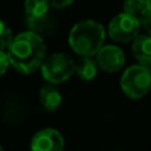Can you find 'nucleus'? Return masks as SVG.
I'll use <instances>...</instances> for the list:
<instances>
[{
	"instance_id": "nucleus-13",
	"label": "nucleus",
	"mask_w": 151,
	"mask_h": 151,
	"mask_svg": "<svg viewBox=\"0 0 151 151\" xmlns=\"http://www.w3.org/2000/svg\"><path fill=\"white\" fill-rule=\"evenodd\" d=\"M50 8L49 0H25L24 9L28 16H42L47 15Z\"/></svg>"
},
{
	"instance_id": "nucleus-3",
	"label": "nucleus",
	"mask_w": 151,
	"mask_h": 151,
	"mask_svg": "<svg viewBox=\"0 0 151 151\" xmlns=\"http://www.w3.org/2000/svg\"><path fill=\"white\" fill-rule=\"evenodd\" d=\"M121 88L129 98H143L151 89L150 69L141 64L127 68L121 77Z\"/></svg>"
},
{
	"instance_id": "nucleus-10",
	"label": "nucleus",
	"mask_w": 151,
	"mask_h": 151,
	"mask_svg": "<svg viewBox=\"0 0 151 151\" xmlns=\"http://www.w3.org/2000/svg\"><path fill=\"white\" fill-rule=\"evenodd\" d=\"M40 104L48 111H56L61 106L63 102V96L58 91V89L55 86V83L45 85L40 89Z\"/></svg>"
},
{
	"instance_id": "nucleus-5",
	"label": "nucleus",
	"mask_w": 151,
	"mask_h": 151,
	"mask_svg": "<svg viewBox=\"0 0 151 151\" xmlns=\"http://www.w3.org/2000/svg\"><path fill=\"white\" fill-rule=\"evenodd\" d=\"M141 25V20L138 17L123 11L122 13H118L111 19L107 27V33L115 42L126 44L131 42L139 35Z\"/></svg>"
},
{
	"instance_id": "nucleus-16",
	"label": "nucleus",
	"mask_w": 151,
	"mask_h": 151,
	"mask_svg": "<svg viewBox=\"0 0 151 151\" xmlns=\"http://www.w3.org/2000/svg\"><path fill=\"white\" fill-rule=\"evenodd\" d=\"M9 65H11V63H9V58H8L7 50L0 49V76H3L5 72H7V69Z\"/></svg>"
},
{
	"instance_id": "nucleus-11",
	"label": "nucleus",
	"mask_w": 151,
	"mask_h": 151,
	"mask_svg": "<svg viewBox=\"0 0 151 151\" xmlns=\"http://www.w3.org/2000/svg\"><path fill=\"white\" fill-rule=\"evenodd\" d=\"M97 65V61H94L91 56H80V60L76 63V72L82 81H91L98 72Z\"/></svg>"
},
{
	"instance_id": "nucleus-6",
	"label": "nucleus",
	"mask_w": 151,
	"mask_h": 151,
	"mask_svg": "<svg viewBox=\"0 0 151 151\" xmlns=\"http://www.w3.org/2000/svg\"><path fill=\"white\" fill-rule=\"evenodd\" d=\"M97 64L102 70L107 73H114L123 68L125 65V53L117 45H102L96 53Z\"/></svg>"
},
{
	"instance_id": "nucleus-8",
	"label": "nucleus",
	"mask_w": 151,
	"mask_h": 151,
	"mask_svg": "<svg viewBox=\"0 0 151 151\" xmlns=\"http://www.w3.org/2000/svg\"><path fill=\"white\" fill-rule=\"evenodd\" d=\"M65 147V139L56 129H42L33 135L31 149L35 151H61Z\"/></svg>"
},
{
	"instance_id": "nucleus-14",
	"label": "nucleus",
	"mask_w": 151,
	"mask_h": 151,
	"mask_svg": "<svg viewBox=\"0 0 151 151\" xmlns=\"http://www.w3.org/2000/svg\"><path fill=\"white\" fill-rule=\"evenodd\" d=\"M151 5V0H125L123 11L141 20L145 11Z\"/></svg>"
},
{
	"instance_id": "nucleus-15",
	"label": "nucleus",
	"mask_w": 151,
	"mask_h": 151,
	"mask_svg": "<svg viewBox=\"0 0 151 151\" xmlns=\"http://www.w3.org/2000/svg\"><path fill=\"white\" fill-rule=\"evenodd\" d=\"M12 31L9 29V27L4 23L3 20H0V49L7 50L9 44L12 42Z\"/></svg>"
},
{
	"instance_id": "nucleus-1",
	"label": "nucleus",
	"mask_w": 151,
	"mask_h": 151,
	"mask_svg": "<svg viewBox=\"0 0 151 151\" xmlns=\"http://www.w3.org/2000/svg\"><path fill=\"white\" fill-rule=\"evenodd\" d=\"M7 53L11 65L16 70L31 74L42 65L47 57V47L40 35L27 31L13 37Z\"/></svg>"
},
{
	"instance_id": "nucleus-2",
	"label": "nucleus",
	"mask_w": 151,
	"mask_h": 151,
	"mask_svg": "<svg viewBox=\"0 0 151 151\" xmlns=\"http://www.w3.org/2000/svg\"><path fill=\"white\" fill-rule=\"evenodd\" d=\"M106 32L102 24L94 20L77 23L69 33V45L78 56H96L104 45Z\"/></svg>"
},
{
	"instance_id": "nucleus-19",
	"label": "nucleus",
	"mask_w": 151,
	"mask_h": 151,
	"mask_svg": "<svg viewBox=\"0 0 151 151\" xmlns=\"http://www.w3.org/2000/svg\"><path fill=\"white\" fill-rule=\"evenodd\" d=\"M0 151H3V146H1V145H0Z\"/></svg>"
},
{
	"instance_id": "nucleus-7",
	"label": "nucleus",
	"mask_w": 151,
	"mask_h": 151,
	"mask_svg": "<svg viewBox=\"0 0 151 151\" xmlns=\"http://www.w3.org/2000/svg\"><path fill=\"white\" fill-rule=\"evenodd\" d=\"M27 113H28L27 105L24 104L23 99H20V97L15 94L4 97L3 101L0 102V114L4 122L7 123L16 125V123L23 122L27 118Z\"/></svg>"
},
{
	"instance_id": "nucleus-18",
	"label": "nucleus",
	"mask_w": 151,
	"mask_h": 151,
	"mask_svg": "<svg viewBox=\"0 0 151 151\" xmlns=\"http://www.w3.org/2000/svg\"><path fill=\"white\" fill-rule=\"evenodd\" d=\"M49 1L50 7L55 8V9H64V8L73 4L74 0H49Z\"/></svg>"
},
{
	"instance_id": "nucleus-9",
	"label": "nucleus",
	"mask_w": 151,
	"mask_h": 151,
	"mask_svg": "<svg viewBox=\"0 0 151 151\" xmlns=\"http://www.w3.org/2000/svg\"><path fill=\"white\" fill-rule=\"evenodd\" d=\"M133 55L141 65L151 66V35H138L133 40Z\"/></svg>"
},
{
	"instance_id": "nucleus-20",
	"label": "nucleus",
	"mask_w": 151,
	"mask_h": 151,
	"mask_svg": "<svg viewBox=\"0 0 151 151\" xmlns=\"http://www.w3.org/2000/svg\"><path fill=\"white\" fill-rule=\"evenodd\" d=\"M149 69H150V74H151V66H150V68H149Z\"/></svg>"
},
{
	"instance_id": "nucleus-12",
	"label": "nucleus",
	"mask_w": 151,
	"mask_h": 151,
	"mask_svg": "<svg viewBox=\"0 0 151 151\" xmlns=\"http://www.w3.org/2000/svg\"><path fill=\"white\" fill-rule=\"evenodd\" d=\"M25 23L29 31L35 32L37 35H48L52 31V21L47 15L42 16H28L25 15Z\"/></svg>"
},
{
	"instance_id": "nucleus-17",
	"label": "nucleus",
	"mask_w": 151,
	"mask_h": 151,
	"mask_svg": "<svg viewBox=\"0 0 151 151\" xmlns=\"http://www.w3.org/2000/svg\"><path fill=\"white\" fill-rule=\"evenodd\" d=\"M141 24L145 27V29L147 31V33L151 35V5L145 11V13L141 17Z\"/></svg>"
},
{
	"instance_id": "nucleus-4",
	"label": "nucleus",
	"mask_w": 151,
	"mask_h": 151,
	"mask_svg": "<svg viewBox=\"0 0 151 151\" xmlns=\"http://www.w3.org/2000/svg\"><path fill=\"white\" fill-rule=\"evenodd\" d=\"M41 69V76L49 83H63L68 81L76 72V63L65 53H53L45 57Z\"/></svg>"
}]
</instances>
